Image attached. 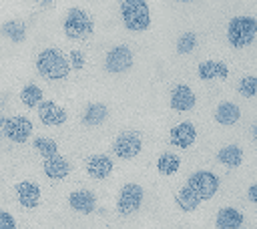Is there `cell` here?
Returning <instances> with one entry per match:
<instances>
[{
  "label": "cell",
  "instance_id": "25",
  "mask_svg": "<svg viewBox=\"0 0 257 229\" xmlns=\"http://www.w3.org/2000/svg\"><path fill=\"white\" fill-rule=\"evenodd\" d=\"M42 90L40 86L36 84H26L22 90H20V102L26 106V108H36L40 102H42Z\"/></svg>",
  "mask_w": 257,
  "mask_h": 229
},
{
  "label": "cell",
  "instance_id": "10",
  "mask_svg": "<svg viewBox=\"0 0 257 229\" xmlns=\"http://www.w3.org/2000/svg\"><path fill=\"white\" fill-rule=\"evenodd\" d=\"M197 102V96L195 92L187 86V84H177L173 90H171V98H169V104L173 110L177 112H187L195 106Z\"/></svg>",
  "mask_w": 257,
  "mask_h": 229
},
{
  "label": "cell",
  "instance_id": "7",
  "mask_svg": "<svg viewBox=\"0 0 257 229\" xmlns=\"http://www.w3.org/2000/svg\"><path fill=\"white\" fill-rule=\"evenodd\" d=\"M143 197H145V191L141 185L137 183H126L120 193H118V199H116V209L120 215H131L135 213L141 203H143Z\"/></svg>",
  "mask_w": 257,
  "mask_h": 229
},
{
  "label": "cell",
  "instance_id": "11",
  "mask_svg": "<svg viewBox=\"0 0 257 229\" xmlns=\"http://www.w3.org/2000/svg\"><path fill=\"white\" fill-rule=\"evenodd\" d=\"M36 108H38V119L42 121V125H48V127H58L68 117L66 110L52 100H42Z\"/></svg>",
  "mask_w": 257,
  "mask_h": 229
},
{
  "label": "cell",
  "instance_id": "19",
  "mask_svg": "<svg viewBox=\"0 0 257 229\" xmlns=\"http://www.w3.org/2000/svg\"><path fill=\"white\" fill-rule=\"evenodd\" d=\"M241 119V108L235 104V102H229V100H223L219 102V106L215 108V121L223 127H231L235 125L237 121Z\"/></svg>",
  "mask_w": 257,
  "mask_h": 229
},
{
  "label": "cell",
  "instance_id": "32",
  "mask_svg": "<svg viewBox=\"0 0 257 229\" xmlns=\"http://www.w3.org/2000/svg\"><path fill=\"white\" fill-rule=\"evenodd\" d=\"M4 127H6V117L0 114V135H4Z\"/></svg>",
  "mask_w": 257,
  "mask_h": 229
},
{
  "label": "cell",
  "instance_id": "28",
  "mask_svg": "<svg viewBox=\"0 0 257 229\" xmlns=\"http://www.w3.org/2000/svg\"><path fill=\"white\" fill-rule=\"evenodd\" d=\"M239 92H241V96H245V98H253V96H257V76H253V74H247V76H243L241 80H239Z\"/></svg>",
  "mask_w": 257,
  "mask_h": 229
},
{
  "label": "cell",
  "instance_id": "33",
  "mask_svg": "<svg viewBox=\"0 0 257 229\" xmlns=\"http://www.w3.org/2000/svg\"><path fill=\"white\" fill-rule=\"evenodd\" d=\"M40 6H52L54 4V0H36Z\"/></svg>",
  "mask_w": 257,
  "mask_h": 229
},
{
  "label": "cell",
  "instance_id": "20",
  "mask_svg": "<svg viewBox=\"0 0 257 229\" xmlns=\"http://www.w3.org/2000/svg\"><path fill=\"white\" fill-rule=\"evenodd\" d=\"M175 201H177L179 209H183L185 213H193V211H197V209H199V205L203 203V201H201V197H199V195H197L189 185H185V187H181V189L177 191Z\"/></svg>",
  "mask_w": 257,
  "mask_h": 229
},
{
  "label": "cell",
  "instance_id": "12",
  "mask_svg": "<svg viewBox=\"0 0 257 229\" xmlns=\"http://www.w3.org/2000/svg\"><path fill=\"white\" fill-rule=\"evenodd\" d=\"M16 197L18 203L24 209H36L40 203V187L36 181H20L16 185Z\"/></svg>",
  "mask_w": 257,
  "mask_h": 229
},
{
  "label": "cell",
  "instance_id": "3",
  "mask_svg": "<svg viewBox=\"0 0 257 229\" xmlns=\"http://www.w3.org/2000/svg\"><path fill=\"white\" fill-rule=\"evenodd\" d=\"M257 38L255 16H233L227 24V40L233 48H245Z\"/></svg>",
  "mask_w": 257,
  "mask_h": 229
},
{
  "label": "cell",
  "instance_id": "21",
  "mask_svg": "<svg viewBox=\"0 0 257 229\" xmlns=\"http://www.w3.org/2000/svg\"><path fill=\"white\" fill-rule=\"evenodd\" d=\"M217 161L225 167H239L243 163V149L239 145H225L217 153Z\"/></svg>",
  "mask_w": 257,
  "mask_h": 229
},
{
  "label": "cell",
  "instance_id": "22",
  "mask_svg": "<svg viewBox=\"0 0 257 229\" xmlns=\"http://www.w3.org/2000/svg\"><path fill=\"white\" fill-rule=\"evenodd\" d=\"M106 117H108L106 104H102V102H92V104L86 106V110H84V114H82V121H84V125H88V127H96V125L104 123Z\"/></svg>",
  "mask_w": 257,
  "mask_h": 229
},
{
  "label": "cell",
  "instance_id": "23",
  "mask_svg": "<svg viewBox=\"0 0 257 229\" xmlns=\"http://www.w3.org/2000/svg\"><path fill=\"white\" fill-rule=\"evenodd\" d=\"M179 167H181V159L175 153H169L167 151V153H161L159 159H157V171L161 175H165V177L175 175L179 171Z\"/></svg>",
  "mask_w": 257,
  "mask_h": 229
},
{
  "label": "cell",
  "instance_id": "5",
  "mask_svg": "<svg viewBox=\"0 0 257 229\" xmlns=\"http://www.w3.org/2000/svg\"><path fill=\"white\" fill-rule=\"evenodd\" d=\"M187 185L201 197V201H209L211 197H215L219 189V179L211 171H195L189 175Z\"/></svg>",
  "mask_w": 257,
  "mask_h": 229
},
{
  "label": "cell",
  "instance_id": "9",
  "mask_svg": "<svg viewBox=\"0 0 257 229\" xmlns=\"http://www.w3.org/2000/svg\"><path fill=\"white\" fill-rule=\"evenodd\" d=\"M32 135V123L24 114L16 117H6V127H4V137H8L12 143H26Z\"/></svg>",
  "mask_w": 257,
  "mask_h": 229
},
{
  "label": "cell",
  "instance_id": "8",
  "mask_svg": "<svg viewBox=\"0 0 257 229\" xmlns=\"http://www.w3.org/2000/svg\"><path fill=\"white\" fill-rule=\"evenodd\" d=\"M131 66H133V50L126 44H118L110 48L104 56V68L112 74L126 72Z\"/></svg>",
  "mask_w": 257,
  "mask_h": 229
},
{
  "label": "cell",
  "instance_id": "34",
  "mask_svg": "<svg viewBox=\"0 0 257 229\" xmlns=\"http://www.w3.org/2000/svg\"><path fill=\"white\" fill-rule=\"evenodd\" d=\"M253 137H255V141H257V123H255V127H253Z\"/></svg>",
  "mask_w": 257,
  "mask_h": 229
},
{
  "label": "cell",
  "instance_id": "31",
  "mask_svg": "<svg viewBox=\"0 0 257 229\" xmlns=\"http://www.w3.org/2000/svg\"><path fill=\"white\" fill-rule=\"evenodd\" d=\"M247 197H249V201H251V203H257V181H255V183L249 187Z\"/></svg>",
  "mask_w": 257,
  "mask_h": 229
},
{
  "label": "cell",
  "instance_id": "27",
  "mask_svg": "<svg viewBox=\"0 0 257 229\" xmlns=\"http://www.w3.org/2000/svg\"><path fill=\"white\" fill-rule=\"evenodd\" d=\"M195 46H197V34L195 32H183L177 38V52L179 54H189L195 50Z\"/></svg>",
  "mask_w": 257,
  "mask_h": 229
},
{
  "label": "cell",
  "instance_id": "13",
  "mask_svg": "<svg viewBox=\"0 0 257 229\" xmlns=\"http://www.w3.org/2000/svg\"><path fill=\"white\" fill-rule=\"evenodd\" d=\"M195 139H197V129L189 121H183L171 129V145L179 149H189L195 143Z\"/></svg>",
  "mask_w": 257,
  "mask_h": 229
},
{
  "label": "cell",
  "instance_id": "26",
  "mask_svg": "<svg viewBox=\"0 0 257 229\" xmlns=\"http://www.w3.org/2000/svg\"><path fill=\"white\" fill-rule=\"evenodd\" d=\"M32 145H34V149H36L44 159H48V157H52V155L58 153L56 141H54V139H48V137H36Z\"/></svg>",
  "mask_w": 257,
  "mask_h": 229
},
{
  "label": "cell",
  "instance_id": "2",
  "mask_svg": "<svg viewBox=\"0 0 257 229\" xmlns=\"http://www.w3.org/2000/svg\"><path fill=\"white\" fill-rule=\"evenodd\" d=\"M62 28H64V34L70 40H86L94 32V20L86 10L74 6V8L66 10Z\"/></svg>",
  "mask_w": 257,
  "mask_h": 229
},
{
  "label": "cell",
  "instance_id": "15",
  "mask_svg": "<svg viewBox=\"0 0 257 229\" xmlns=\"http://www.w3.org/2000/svg\"><path fill=\"white\" fill-rule=\"evenodd\" d=\"M68 205L70 209H74L76 213H82V215H88L96 209V197L92 191L88 189H78V191H72L70 197H68Z\"/></svg>",
  "mask_w": 257,
  "mask_h": 229
},
{
  "label": "cell",
  "instance_id": "29",
  "mask_svg": "<svg viewBox=\"0 0 257 229\" xmlns=\"http://www.w3.org/2000/svg\"><path fill=\"white\" fill-rule=\"evenodd\" d=\"M68 62H70V68L80 70V68L84 66V54H82L80 50H72V52L68 54Z\"/></svg>",
  "mask_w": 257,
  "mask_h": 229
},
{
  "label": "cell",
  "instance_id": "6",
  "mask_svg": "<svg viewBox=\"0 0 257 229\" xmlns=\"http://www.w3.org/2000/svg\"><path fill=\"white\" fill-rule=\"evenodd\" d=\"M141 149H143V137L137 131H122L112 143V151L120 159H133L141 153Z\"/></svg>",
  "mask_w": 257,
  "mask_h": 229
},
{
  "label": "cell",
  "instance_id": "24",
  "mask_svg": "<svg viewBox=\"0 0 257 229\" xmlns=\"http://www.w3.org/2000/svg\"><path fill=\"white\" fill-rule=\"evenodd\" d=\"M2 34L12 42H22L26 38V24L18 18L8 20V22L2 24Z\"/></svg>",
  "mask_w": 257,
  "mask_h": 229
},
{
  "label": "cell",
  "instance_id": "1",
  "mask_svg": "<svg viewBox=\"0 0 257 229\" xmlns=\"http://www.w3.org/2000/svg\"><path fill=\"white\" fill-rule=\"evenodd\" d=\"M36 70L46 80H62L70 72V62L58 48H44L36 56Z\"/></svg>",
  "mask_w": 257,
  "mask_h": 229
},
{
  "label": "cell",
  "instance_id": "16",
  "mask_svg": "<svg viewBox=\"0 0 257 229\" xmlns=\"http://www.w3.org/2000/svg\"><path fill=\"white\" fill-rule=\"evenodd\" d=\"M197 74L201 80H225L229 76V66L223 60H203L197 66Z\"/></svg>",
  "mask_w": 257,
  "mask_h": 229
},
{
  "label": "cell",
  "instance_id": "14",
  "mask_svg": "<svg viewBox=\"0 0 257 229\" xmlns=\"http://www.w3.org/2000/svg\"><path fill=\"white\" fill-rule=\"evenodd\" d=\"M114 169V163L108 155H90L86 159V173L92 179H106Z\"/></svg>",
  "mask_w": 257,
  "mask_h": 229
},
{
  "label": "cell",
  "instance_id": "30",
  "mask_svg": "<svg viewBox=\"0 0 257 229\" xmlns=\"http://www.w3.org/2000/svg\"><path fill=\"white\" fill-rule=\"evenodd\" d=\"M14 227H16L14 217L6 211H0V229H14Z\"/></svg>",
  "mask_w": 257,
  "mask_h": 229
},
{
  "label": "cell",
  "instance_id": "35",
  "mask_svg": "<svg viewBox=\"0 0 257 229\" xmlns=\"http://www.w3.org/2000/svg\"><path fill=\"white\" fill-rule=\"evenodd\" d=\"M177 2H193V0H177Z\"/></svg>",
  "mask_w": 257,
  "mask_h": 229
},
{
  "label": "cell",
  "instance_id": "4",
  "mask_svg": "<svg viewBox=\"0 0 257 229\" xmlns=\"http://www.w3.org/2000/svg\"><path fill=\"white\" fill-rule=\"evenodd\" d=\"M120 16L131 32H145L151 24L147 0H120Z\"/></svg>",
  "mask_w": 257,
  "mask_h": 229
},
{
  "label": "cell",
  "instance_id": "18",
  "mask_svg": "<svg viewBox=\"0 0 257 229\" xmlns=\"http://www.w3.org/2000/svg\"><path fill=\"white\" fill-rule=\"evenodd\" d=\"M44 173H46V177H50V179H64L68 173H70V163L62 157V155H52V157H48V159H44Z\"/></svg>",
  "mask_w": 257,
  "mask_h": 229
},
{
  "label": "cell",
  "instance_id": "17",
  "mask_svg": "<svg viewBox=\"0 0 257 229\" xmlns=\"http://www.w3.org/2000/svg\"><path fill=\"white\" fill-rule=\"evenodd\" d=\"M245 223V217L239 209H233V207H223L219 209L217 217H215V225L219 229H241Z\"/></svg>",
  "mask_w": 257,
  "mask_h": 229
}]
</instances>
